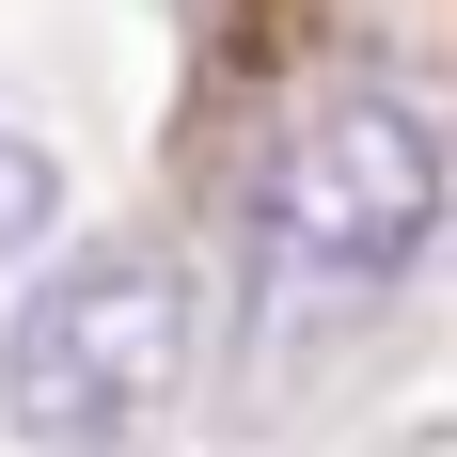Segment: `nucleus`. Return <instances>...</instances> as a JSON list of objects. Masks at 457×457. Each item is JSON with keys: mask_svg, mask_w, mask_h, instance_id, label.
Wrapping results in <instances>:
<instances>
[{"mask_svg": "<svg viewBox=\"0 0 457 457\" xmlns=\"http://www.w3.org/2000/svg\"><path fill=\"white\" fill-rule=\"evenodd\" d=\"M442 237V111L411 79H316L253 174V347L363 331Z\"/></svg>", "mask_w": 457, "mask_h": 457, "instance_id": "obj_1", "label": "nucleus"}, {"mask_svg": "<svg viewBox=\"0 0 457 457\" xmlns=\"http://www.w3.org/2000/svg\"><path fill=\"white\" fill-rule=\"evenodd\" d=\"M205 316H189L174 237H95L63 269H32V300L0 316V426L32 457H111L189 395Z\"/></svg>", "mask_w": 457, "mask_h": 457, "instance_id": "obj_2", "label": "nucleus"}, {"mask_svg": "<svg viewBox=\"0 0 457 457\" xmlns=\"http://www.w3.org/2000/svg\"><path fill=\"white\" fill-rule=\"evenodd\" d=\"M47 237H63V158L32 127H0V269H32Z\"/></svg>", "mask_w": 457, "mask_h": 457, "instance_id": "obj_3", "label": "nucleus"}]
</instances>
